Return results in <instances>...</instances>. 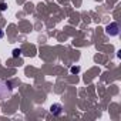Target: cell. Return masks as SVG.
Returning <instances> with one entry per match:
<instances>
[{
  "instance_id": "cell-3",
  "label": "cell",
  "mask_w": 121,
  "mask_h": 121,
  "mask_svg": "<svg viewBox=\"0 0 121 121\" xmlns=\"http://www.w3.org/2000/svg\"><path fill=\"white\" fill-rule=\"evenodd\" d=\"M20 54H22V50L20 48H14L13 50V57H19Z\"/></svg>"
},
{
  "instance_id": "cell-2",
  "label": "cell",
  "mask_w": 121,
  "mask_h": 121,
  "mask_svg": "<svg viewBox=\"0 0 121 121\" xmlns=\"http://www.w3.org/2000/svg\"><path fill=\"white\" fill-rule=\"evenodd\" d=\"M50 112L53 114V115H60L63 112V107H61V104H53L51 107H50Z\"/></svg>"
},
{
  "instance_id": "cell-6",
  "label": "cell",
  "mask_w": 121,
  "mask_h": 121,
  "mask_svg": "<svg viewBox=\"0 0 121 121\" xmlns=\"http://www.w3.org/2000/svg\"><path fill=\"white\" fill-rule=\"evenodd\" d=\"M3 36H4V33H3V30H2V29H0V39H2Z\"/></svg>"
},
{
  "instance_id": "cell-4",
  "label": "cell",
  "mask_w": 121,
  "mask_h": 121,
  "mask_svg": "<svg viewBox=\"0 0 121 121\" xmlns=\"http://www.w3.org/2000/svg\"><path fill=\"white\" fill-rule=\"evenodd\" d=\"M6 9H7V4H6V3H0V10L4 12Z\"/></svg>"
},
{
  "instance_id": "cell-5",
  "label": "cell",
  "mask_w": 121,
  "mask_h": 121,
  "mask_svg": "<svg viewBox=\"0 0 121 121\" xmlns=\"http://www.w3.org/2000/svg\"><path fill=\"white\" fill-rule=\"evenodd\" d=\"M78 71H80V67H71V73L76 74V73H78Z\"/></svg>"
},
{
  "instance_id": "cell-1",
  "label": "cell",
  "mask_w": 121,
  "mask_h": 121,
  "mask_svg": "<svg viewBox=\"0 0 121 121\" xmlns=\"http://www.w3.org/2000/svg\"><path fill=\"white\" fill-rule=\"evenodd\" d=\"M105 33H107L108 36H117V34L120 33L118 24H117V23H110V24L105 27Z\"/></svg>"
}]
</instances>
